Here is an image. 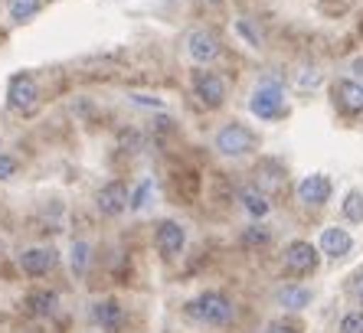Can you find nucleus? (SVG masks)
<instances>
[{
  "mask_svg": "<svg viewBox=\"0 0 363 333\" xmlns=\"http://www.w3.org/2000/svg\"><path fill=\"white\" fill-rule=\"evenodd\" d=\"M186 314L206 327H223L236 317V307H233V300L223 291H203L200 298H194L186 304Z\"/></svg>",
  "mask_w": 363,
  "mask_h": 333,
  "instance_id": "nucleus-1",
  "label": "nucleus"
},
{
  "mask_svg": "<svg viewBox=\"0 0 363 333\" xmlns=\"http://www.w3.org/2000/svg\"><path fill=\"white\" fill-rule=\"evenodd\" d=\"M213 147L220 150L223 157H245V154H252L259 147V134L249 125H242V121H229V125H223L216 131Z\"/></svg>",
  "mask_w": 363,
  "mask_h": 333,
  "instance_id": "nucleus-2",
  "label": "nucleus"
},
{
  "mask_svg": "<svg viewBox=\"0 0 363 333\" xmlns=\"http://www.w3.org/2000/svg\"><path fill=\"white\" fill-rule=\"evenodd\" d=\"M249 111L259 121H279L281 115H288V101H285L281 85H275V82L255 85L252 95H249Z\"/></svg>",
  "mask_w": 363,
  "mask_h": 333,
  "instance_id": "nucleus-3",
  "label": "nucleus"
},
{
  "mask_svg": "<svg viewBox=\"0 0 363 333\" xmlns=\"http://www.w3.org/2000/svg\"><path fill=\"white\" fill-rule=\"evenodd\" d=\"M321 265V249L311 245V242L304 239H295L285 245V255H281V268H285L288 275H311L318 271Z\"/></svg>",
  "mask_w": 363,
  "mask_h": 333,
  "instance_id": "nucleus-4",
  "label": "nucleus"
},
{
  "mask_svg": "<svg viewBox=\"0 0 363 333\" xmlns=\"http://www.w3.org/2000/svg\"><path fill=\"white\" fill-rule=\"evenodd\" d=\"M7 105L17 115H33L36 105H40V85L30 72H17L7 85Z\"/></svg>",
  "mask_w": 363,
  "mask_h": 333,
  "instance_id": "nucleus-5",
  "label": "nucleus"
},
{
  "mask_svg": "<svg viewBox=\"0 0 363 333\" xmlns=\"http://www.w3.org/2000/svg\"><path fill=\"white\" fill-rule=\"evenodd\" d=\"M190 85H194V95L200 98L203 108H220L223 101H226V82L216 72H206V69L194 72Z\"/></svg>",
  "mask_w": 363,
  "mask_h": 333,
  "instance_id": "nucleus-6",
  "label": "nucleus"
},
{
  "mask_svg": "<svg viewBox=\"0 0 363 333\" xmlns=\"http://www.w3.org/2000/svg\"><path fill=\"white\" fill-rule=\"evenodd\" d=\"M154 245H157V252L164 259H177L186 245V229L177 219H161L157 229H154Z\"/></svg>",
  "mask_w": 363,
  "mask_h": 333,
  "instance_id": "nucleus-7",
  "label": "nucleus"
},
{
  "mask_svg": "<svg viewBox=\"0 0 363 333\" xmlns=\"http://www.w3.org/2000/svg\"><path fill=\"white\" fill-rule=\"evenodd\" d=\"M131 206V193H128V186L121 184V180H111V184H105L99 193H95V209H99L101 216H121L125 209Z\"/></svg>",
  "mask_w": 363,
  "mask_h": 333,
  "instance_id": "nucleus-8",
  "label": "nucleus"
},
{
  "mask_svg": "<svg viewBox=\"0 0 363 333\" xmlns=\"http://www.w3.org/2000/svg\"><path fill=\"white\" fill-rule=\"evenodd\" d=\"M298 193V203H304V206H324V203L330 200V193H334V184H330V176L328 174H308L298 180L295 186Z\"/></svg>",
  "mask_w": 363,
  "mask_h": 333,
  "instance_id": "nucleus-9",
  "label": "nucleus"
},
{
  "mask_svg": "<svg viewBox=\"0 0 363 333\" xmlns=\"http://www.w3.org/2000/svg\"><path fill=\"white\" fill-rule=\"evenodd\" d=\"M220 52H223L220 36L213 33V30H194V33L186 36V56L194 59V62H200V66L216 62Z\"/></svg>",
  "mask_w": 363,
  "mask_h": 333,
  "instance_id": "nucleus-10",
  "label": "nucleus"
},
{
  "mask_svg": "<svg viewBox=\"0 0 363 333\" xmlns=\"http://www.w3.org/2000/svg\"><path fill=\"white\" fill-rule=\"evenodd\" d=\"M56 261H60V252L50 249V245H33V249L20 252V268H23V275H30V278L50 275L52 268H56Z\"/></svg>",
  "mask_w": 363,
  "mask_h": 333,
  "instance_id": "nucleus-11",
  "label": "nucleus"
},
{
  "mask_svg": "<svg viewBox=\"0 0 363 333\" xmlns=\"http://www.w3.org/2000/svg\"><path fill=\"white\" fill-rule=\"evenodd\" d=\"M318 249H321V255H328V259H344V255L354 252V235L347 232V229H340V225H328V229H321Z\"/></svg>",
  "mask_w": 363,
  "mask_h": 333,
  "instance_id": "nucleus-12",
  "label": "nucleus"
},
{
  "mask_svg": "<svg viewBox=\"0 0 363 333\" xmlns=\"http://www.w3.org/2000/svg\"><path fill=\"white\" fill-rule=\"evenodd\" d=\"M334 101L347 115H363V85L354 79H337L334 82Z\"/></svg>",
  "mask_w": 363,
  "mask_h": 333,
  "instance_id": "nucleus-13",
  "label": "nucleus"
},
{
  "mask_svg": "<svg viewBox=\"0 0 363 333\" xmlns=\"http://www.w3.org/2000/svg\"><path fill=\"white\" fill-rule=\"evenodd\" d=\"M239 203H242V209L252 219H265L272 213L269 193H265L259 184H255V186H242V190H239Z\"/></svg>",
  "mask_w": 363,
  "mask_h": 333,
  "instance_id": "nucleus-14",
  "label": "nucleus"
},
{
  "mask_svg": "<svg viewBox=\"0 0 363 333\" xmlns=\"http://www.w3.org/2000/svg\"><path fill=\"white\" fill-rule=\"evenodd\" d=\"M92 320L101 327V330H115V327L121 324V304L115 298L95 300L92 304Z\"/></svg>",
  "mask_w": 363,
  "mask_h": 333,
  "instance_id": "nucleus-15",
  "label": "nucleus"
},
{
  "mask_svg": "<svg viewBox=\"0 0 363 333\" xmlns=\"http://www.w3.org/2000/svg\"><path fill=\"white\" fill-rule=\"evenodd\" d=\"M275 300H279L285 310H304L308 304H311V291L301 288V284H285V288H279Z\"/></svg>",
  "mask_w": 363,
  "mask_h": 333,
  "instance_id": "nucleus-16",
  "label": "nucleus"
},
{
  "mask_svg": "<svg viewBox=\"0 0 363 333\" xmlns=\"http://www.w3.org/2000/svg\"><path fill=\"white\" fill-rule=\"evenodd\" d=\"M43 0H7V13L13 23H26V20H33L40 13Z\"/></svg>",
  "mask_w": 363,
  "mask_h": 333,
  "instance_id": "nucleus-17",
  "label": "nucleus"
},
{
  "mask_svg": "<svg viewBox=\"0 0 363 333\" xmlns=\"http://www.w3.org/2000/svg\"><path fill=\"white\" fill-rule=\"evenodd\" d=\"M26 307L33 310V314L40 317H50L52 310L60 307V298L52 291H33V294H26Z\"/></svg>",
  "mask_w": 363,
  "mask_h": 333,
  "instance_id": "nucleus-18",
  "label": "nucleus"
},
{
  "mask_svg": "<svg viewBox=\"0 0 363 333\" xmlns=\"http://www.w3.org/2000/svg\"><path fill=\"white\" fill-rule=\"evenodd\" d=\"M340 213H344L347 222H363V190H350L340 203Z\"/></svg>",
  "mask_w": 363,
  "mask_h": 333,
  "instance_id": "nucleus-19",
  "label": "nucleus"
},
{
  "mask_svg": "<svg viewBox=\"0 0 363 333\" xmlns=\"http://www.w3.org/2000/svg\"><path fill=\"white\" fill-rule=\"evenodd\" d=\"M89 259H92V249H89V242H72L69 261H72V271H76V275H85V268H89Z\"/></svg>",
  "mask_w": 363,
  "mask_h": 333,
  "instance_id": "nucleus-20",
  "label": "nucleus"
},
{
  "mask_svg": "<svg viewBox=\"0 0 363 333\" xmlns=\"http://www.w3.org/2000/svg\"><path fill=\"white\" fill-rule=\"evenodd\" d=\"M269 242H272V229L262 225V222L249 225V229L242 232V245H249V249H255V245H269Z\"/></svg>",
  "mask_w": 363,
  "mask_h": 333,
  "instance_id": "nucleus-21",
  "label": "nucleus"
},
{
  "mask_svg": "<svg viewBox=\"0 0 363 333\" xmlns=\"http://www.w3.org/2000/svg\"><path fill=\"white\" fill-rule=\"evenodd\" d=\"M321 79L324 75H321V69L318 66H301L295 72V82L301 85V89H314V85H321Z\"/></svg>",
  "mask_w": 363,
  "mask_h": 333,
  "instance_id": "nucleus-22",
  "label": "nucleus"
},
{
  "mask_svg": "<svg viewBox=\"0 0 363 333\" xmlns=\"http://www.w3.org/2000/svg\"><path fill=\"white\" fill-rule=\"evenodd\" d=\"M340 333H363V310H350L340 320Z\"/></svg>",
  "mask_w": 363,
  "mask_h": 333,
  "instance_id": "nucleus-23",
  "label": "nucleus"
},
{
  "mask_svg": "<svg viewBox=\"0 0 363 333\" xmlns=\"http://www.w3.org/2000/svg\"><path fill=\"white\" fill-rule=\"evenodd\" d=\"M147 196H151V180H144V186H138V193L131 196V206H128V209H141V206H147V203H144Z\"/></svg>",
  "mask_w": 363,
  "mask_h": 333,
  "instance_id": "nucleus-24",
  "label": "nucleus"
},
{
  "mask_svg": "<svg viewBox=\"0 0 363 333\" xmlns=\"http://www.w3.org/2000/svg\"><path fill=\"white\" fill-rule=\"evenodd\" d=\"M13 174H17V160L7 157V154H0V184H4V180H10Z\"/></svg>",
  "mask_w": 363,
  "mask_h": 333,
  "instance_id": "nucleus-25",
  "label": "nucleus"
},
{
  "mask_svg": "<svg viewBox=\"0 0 363 333\" xmlns=\"http://www.w3.org/2000/svg\"><path fill=\"white\" fill-rule=\"evenodd\" d=\"M128 98H131V101H135V105H144V108H157V111H161L164 108V101L161 98H154V95H128Z\"/></svg>",
  "mask_w": 363,
  "mask_h": 333,
  "instance_id": "nucleus-26",
  "label": "nucleus"
},
{
  "mask_svg": "<svg viewBox=\"0 0 363 333\" xmlns=\"http://www.w3.org/2000/svg\"><path fill=\"white\" fill-rule=\"evenodd\" d=\"M236 30H239V36H245V40H249V46H259V36L252 33V26L245 23V20H236Z\"/></svg>",
  "mask_w": 363,
  "mask_h": 333,
  "instance_id": "nucleus-27",
  "label": "nucleus"
},
{
  "mask_svg": "<svg viewBox=\"0 0 363 333\" xmlns=\"http://www.w3.org/2000/svg\"><path fill=\"white\" fill-rule=\"evenodd\" d=\"M350 291H354V298L363 304V268H360V271H357V275H354V284H350Z\"/></svg>",
  "mask_w": 363,
  "mask_h": 333,
  "instance_id": "nucleus-28",
  "label": "nucleus"
},
{
  "mask_svg": "<svg viewBox=\"0 0 363 333\" xmlns=\"http://www.w3.org/2000/svg\"><path fill=\"white\" fill-rule=\"evenodd\" d=\"M265 333H298V330H295V327H288V324H272Z\"/></svg>",
  "mask_w": 363,
  "mask_h": 333,
  "instance_id": "nucleus-29",
  "label": "nucleus"
},
{
  "mask_svg": "<svg viewBox=\"0 0 363 333\" xmlns=\"http://www.w3.org/2000/svg\"><path fill=\"white\" fill-rule=\"evenodd\" d=\"M0 154H4V144H0Z\"/></svg>",
  "mask_w": 363,
  "mask_h": 333,
  "instance_id": "nucleus-30",
  "label": "nucleus"
}]
</instances>
